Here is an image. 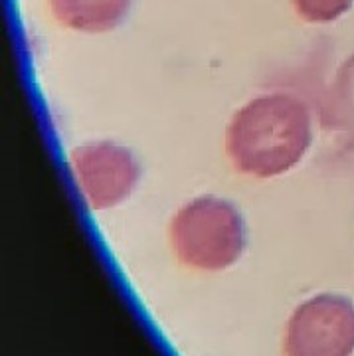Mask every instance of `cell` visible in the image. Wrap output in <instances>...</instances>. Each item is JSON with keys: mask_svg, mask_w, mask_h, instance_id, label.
<instances>
[{"mask_svg": "<svg viewBox=\"0 0 354 356\" xmlns=\"http://www.w3.org/2000/svg\"><path fill=\"white\" fill-rule=\"evenodd\" d=\"M311 140V117L303 103L293 95L271 93L246 103L234 115L226 149L240 172L271 178L299 165Z\"/></svg>", "mask_w": 354, "mask_h": 356, "instance_id": "6da1fadb", "label": "cell"}, {"mask_svg": "<svg viewBox=\"0 0 354 356\" xmlns=\"http://www.w3.org/2000/svg\"><path fill=\"white\" fill-rule=\"evenodd\" d=\"M170 242L180 264L200 271H222L240 259L246 228L234 204L200 196L177 212Z\"/></svg>", "mask_w": 354, "mask_h": 356, "instance_id": "7a4b0ae2", "label": "cell"}, {"mask_svg": "<svg viewBox=\"0 0 354 356\" xmlns=\"http://www.w3.org/2000/svg\"><path fill=\"white\" fill-rule=\"evenodd\" d=\"M285 356H353L354 303L321 293L293 311L285 327Z\"/></svg>", "mask_w": 354, "mask_h": 356, "instance_id": "3957f363", "label": "cell"}, {"mask_svg": "<svg viewBox=\"0 0 354 356\" xmlns=\"http://www.w3.org/2000/svg\"><path fill=\"white\" fill-rule=\"evenodd\" d=\"M70 165L91 210H107L123 202L135 188L140 172L133 153L109 140L76 149Z\"/></svg>", "mask_w": 354, "mask_h": 356, "instance_id": "277c9868", "label": "cell"}, {"mask_svg": "<svg viewBox=\"0 0 354 356\" xmlns=\"http://www.w3.org/2000/svg\"><path fill=\"white\" fill-rule=\"evenodd\" d=\"M131 0H50L58 22L79 32H107L129 13Z\"/></svg>", "mask_w": 354, "mask_h": 356, "instance_id": "5b68a950", "label": "cell"}, {"mask_svg": "<svg viewBox=\"0 0 354 356\" xmlns=\"http://www.w3.org/2000/svg\"><path fill=\"white\" fill-rule=\"evenodd\" d=\"M354 0H293L297 14L315 24L332 22L353 6Z\"/></svg>", "mask_w": 354, "mask_h": 356, "instance_id": "8992f818", "label": "cell"}]
</instances>
